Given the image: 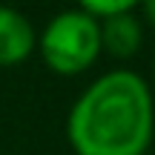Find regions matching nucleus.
I'll use <instances>...</instances> for the list:
<instances>
[{"instance_id": "39448f33", "label": "nucleus", "mask_w": 155, "mask_h": 155, "mask_svg": "<svg viewBox=\"0 0 155 155\" xmlns=\"http://www.w3.org/2000/svg\"><path fill=\"white\" fill-rule=\"evenodd\" d=\"M81 9L86 12L89 17H95L98 23L109 20V17L121 15V12L132 9V3L129 0H86V3H81Z\"/></svg>"}, {"instance_id": "423d86ee", "label": "nucleus", "mask_w": 155, "mask_h": 155, "mask_svg": "<svg viewBox=\"0 0 155 155\" xmlns=\"http://www.w3.org/2000/svg\"><path fill=\"white\" fill-rule=\"evenodd\" d=\"M138 15L144 20V26H152L155 29V0H147V3L138 6Z\"/></svg>"}, {"instance_id": "f257e3e1", "label": "nucleus", "mask_w": 155, "mask_h": 155, "mask_svg": "<svg viewBox=\"0 0 155 155\" xmlns=\"http://www.w3.org/2000/svg\"><path fill=\"white\" fill-rule=\"evenodd\" d=\"M66 138L75 155H147L155 138V95L144 75L109 69L72 101Z\"/></svg>"}, {"instance_id": "f03ea898", "label": "nucleus", "mask_w": 155, "mask_h": 155, "mask_svg": "<svg viewBox=\"0 0 155 155\" xmlns=\"http://www.w3.org/2000/svg\"><path fill=\"white\" fill-rule=\"evenodd\" d=\"M38 52L46 69L63 78L83 75L104 52L101 43V23L89 17L86 12L63 9L46 20V26L38 35Z\"/></svg>"}, {"instance_id": "7ed1b4c3", "label": "nucleus", "mask_w": 155, "mask_h": 155, "mask_svg": "<svg viewBox=\"0 0 155 155\" xmlns=\"http://www.w3.org/2000/svg\"><path fill=\"white\" fill-rule=\"evenodd\" d=\"M38 49L35 23L12 6H0V69L20 66Z\"/></svg>"}, {"instance_id": "0eeeda50", "label": "nucleus", "mask_w": 155, "mask_h": 155, "mask_svg": "<svg viewBox=\"0 0 155 155\" xmlns=\"http://www.w3.org/2000/svg\"><path fill=\"white\" fill-rule=\"evenodd\" d=\"M152 81H155V52H152Z\"/></svg>"}, {"instance_id": "20e7f679", "label": "nucleus", "mask_w": 155, "mask_h": 155, "mask_svg": "<svg viewBox=\"0 0 155 155\" xmlns=\"http://www.w3.org/2000/svg\"><path fill=\"white\" fill-rule=\"evenodd\" d=\"M101 43H104V52H109L112 58L138 55V49L144 46V20L138 9L132 6L101 23Z\"/></svg>"}]
</instances>
